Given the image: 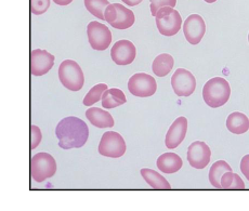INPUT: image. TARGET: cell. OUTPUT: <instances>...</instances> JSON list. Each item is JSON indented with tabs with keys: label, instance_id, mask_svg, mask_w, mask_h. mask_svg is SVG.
Segmentation results:
<instances>
[{
	"label": "cell",
	"instance_id": "cell-1",
	"mask_svg": "<svg viewBox=\"0 0 249 211\" xmlns=\"http://www.w3.org/2000/svg\"><path fill=\"white\" fill-rule=\"evenodd\" d=\"M55 134L59 139V146L63 150L80 148L88 141L89 128L80 118L70 116L57 123Z\"/></svg>",
	"mask_w": 249,
	"mask_h": 211
},
{
	"label": "cell",
	"instance_id": "cell-2",
	"mask_svg": "<svg viewBox=\"0 0 249 211\" xmlns=\"http://www.w3.org/2000/svg\"><path fill=\"white\" fill-rule=\"evenodd\" d=\"M231 95V87L223 77H213L205 84L203 98L205 103L213 108H218L228 103Z\"/></svg>",
	"mask_w": 249,
	"mask_h": 211
},
{
	"label": "cell",
	"instance_id": "cell-3",
	"mask_svg": "<svg viewBox=\"0 0 249 211\" xmlns=\"http://www.w3.org/2000/svg\"><path fill=\"white\" fill-rule=\"evenodd\" d=\"M59 79L66 89L79 91L84 87L85 76L77 62L65 60L59 67Z\"/></svg>",
	"mask_w": 249,
	"mask_h": 211
},
{
	"label": "cell",
	"instance_id": "cell-4",
	"mask_svg": "<svg viewBox=\"0 0 249 211\" xmlns=\"http://www.w3.org/2000/svg\"><path fill=\"white\" fill-rule=\"evenodd\" d=\"M104 21L117 30L130 28L136 21L135 13L121 3H109L104 11Z\"/></svg>",
	"mask_w": 249,
	"mask_h": 211
},
{
	"label": "cell",
	"instance_id": "cell-5",
	"mask_svg": "<svg viewBox=\"0 0 249 211\" xmlns=\"http://www.w3.org/2000/svg\"><path fill=\"white\" fill-rule=\"evenodd\" d=\"M56 172V162L53 157L48 153H38L31 159L32 179L41 183L47 179L52 178Z\"/></svg>",
	"mask_w": 249,
	"mask_h": 211
},
{
	"label": "cell",
	"instance_id": "cell-6",
	"mask_svg": "<svg viewBox=\"0 0 249 211\" xmlns=\"http://www.w3.org/2000/svg\"><path fill=\"white\" fill-rule=\"evenodd\" d=\"M155 21L159 32L164 36H175L181 30L182 18L176 9L162 7L157 11Z\"/></svg>",
	"mask_w": 249,
	"mask_h": 211
},
{
	"label": "cell",
	"instance_id": "cell-7",
	"mask_svg": "<svg viewBox=\"0 0 249 211\" xmlns=\"http://www.w3.org/2000/svg\"><path fill=\"white\" fill-rule=\"evenodd\" d=\"M127 146L124 138L115 131L105 132L99 144L100 155L111 158H119L126 153Z\"/></svg>",
	"mask_w": 249,
	"mask_h": 211
},
{
	"label": "cell",
	"instance_id": "cell-8",
	"mask_svg": "<svg viewBox=\"0 0 249 211\" xmlns=\"http://www.w3.org/2000/svg\"><path fill=\"white\" fill-rule=\"evenodd\" d=\"M87 35L89 44L95 51L107 50L112 42V33L104 24L92 21L88 24Z\"/></svg>",
	"mask_w": 249,
	"mask_h": 211
},
{
	"label": "cell",
	"instance_id": "cell-9",
	"mask_svg": "<svg viewBox=\"0 0 249 211\" xmlns=\"http://www.w3.org/2000/svg\"><path fill=\"white\" fill-rule=\"evenodd\" d=\"M128 90L132 95L139 98H148L154 95L157 84L154 77L144 73H138L128 81Z\"/></svg>",
	"mask_w": 249,
	"mask_h": 211
},
{
	"label": "cell",
	"instance_id": "cell-10",
	"mask_svg": "<svg viewBox=\"0 0 249 211\" xmlns=\"http://www.w3.org/2000/svg\"><path fill=\"white\" fill-rule=\"evenodd\" d=\"M171 86L178 97H190L196 89V79L191 71L178 69L172 75Z\"/></svg>",
	"mask_w": 249,
	"mask_h": 211
},
{
	"label": "cell",
	"instance_id": "cell-11",
	"mask_svg": "<svg viewBox=\"0 0 249 211\" xmlns=\"http://www.w3.org/2000/svg\"><path fill=\"white\" fill-rule=\"evenodd\" d=\"M183 34L185 39L191 45H198L202 41L206 33V24L204 18L198 14H191L186 18L183 25Z\"/></svg>",
	"mask_w": 249,
	"mask_h": 211
},
{
	"label": "cell",
	"instance_id": "cell-12",
	"mask_svg": "<svg viewBox=\"0 0 249 211\" xmlns=\"http://www.w3.org/2000/svg\"><path fill=\"white\" fill-rule=\"evenodd\" d=\"M212 158V151L203 141H195L188 148V161L195 169H204Z\"/></svg>",
	"mask_w": 249,
	"mask_h": 211
},
{
	"label": "cell",
	"instance_id": "cell-13",
	"mask_svg": "<svg viewBox=\"0 0 249 211\" xmlns=\"http://www.w3.org/2000/svg\"><path fill=\"white\" fill-rule=\"evenodd\" d=\"M137 49L131 41L123 39L117 41L111 50V57L117 65H129L136 59Z\"/></svg>",
	"mask_w": 249,
	"mask_h": 211
},
{
	"label": "cell",
	"instance_id": "cell-14",
	"mask_svg": "<svg viewBox=\"0 0 249 211\" xmlns=\"http://www.w3.org/2000/svg\"><path fill=\"white\" fill-rule=\"evenodd\" d=\"M54 65V56L46 50L35 49L31 52V74L42 76Z\"/></svg>",
	"mask_w": 249,
	"mask_h": 211
},
{
	"label": "cell",
	"instance_id": "cell-15",
	"mask_svg": "<svg viewBox=\"0 0 249 211\" xmlns=\"http://www.w3.org/2000/svg\"><path fill=\"white\" fill-rule=\"evenodd\" d=\"M186 132H188V119L183 116L178 117L172 123L166 134V147L169 150L178 147L185 139Z\"/></svg>",
	"mask_w": 249,
	"mask_h": 211
},
{
	"label": "cell",
	"instance_id": "cell-16",
	"mask_svg": "<svg viewBox=\"0 0 249 211\" xmlns=\"http://www.w3.org/2000/svg\"><path fill=\"white\" fill-rule=\"evenodd\" d=\"M86 117L94 127L104 129L114 127V118L108 112L98 107H91L86 112Z\"/></svg>",
	"mask_w": 249,
	"mask_h": 211
},
{
	"label": "cell",
	"instance_id": "cell-17",
	"mask_svg": "<svg viewBox=\"0 0 249 211\" xmlns=\"http://www.w3.org/2000/svg\"><path fill=\"white\" fill-rule=\"evenodd\" d=\"M156 165L160 172L170 175L178 172L182 168L183 161H182L181 157L178 154H176V153H165V154H162L157 158Z\"/></svg>",
	"mask_w": 249,
	"mask_h": 211
},
{
	"label": "cell",
	"instance_id": "cell-18",
	"mask_svg": "<svg viewBox=\"0 0 249 211\" xmlns=\"http://www.w3.org/2000/svg\"><path fill=\"white\" fill-rule=\"evenodd\" d=\"M227 128L234 134H243L249 130V119L245 114L234 112L227 118Z\"/></svg>",
	"mask_w": 249,
	"mask_h": 211
},
{
	"label": "cell",
	"instance_id": "cell-19",
	"mask_svg": "<svg viewBox=\"0 0 249 211\" xmlns=\"http://www.w3.org/2000/svg\"><path fill=\"white\" fill-rule=\"evenodd\" d=\"M174 57L168 53H161L159 56H156L155 60L153 61V73H154L157 77H165V76L169 75L171 70L174 69Z\"/></svg>",
	"mask_w": 249,
	"mask_h": 211
},
{
	"label": "cell",
	"instance_id": "cell-20",
	"mask_svg": "<svg viewBox=\"0 0 249 211\" xmlns=\"http://www.w3.org/2000/svg\"><path fill=\"white\" fill-rule=\"evenodd\" d=\"M102 106L107 109H112L127 102L126 95L121 89H107L102 94Z\"/></svg>",
	"mask_w": 249,
	"mask_h": 211
},
{
	"label": "cell",
	"instance_id": "cell-21",
	"mask_svg": "<svg viewBox=\"0 0 249 211\" xmlns=\"http://www.w3.org/2000/svg\"><path fill=\"white\" fill-rule=\"evenodd\" d=\"M140 174L143 176V179L147 182V184L152 186L153 189H160V190H170L171 189V185L169 184V182L167 181L164 176H160V174H159V172H156L155 170L144 168V169H141Z\"/></svg>",
	"mask_w": 249,
	"mask_h": 211
},
{
	"label": "cell",
	"instance_id": "cell-22",
	"mask_svg": "<svg viewBox=\"0 0 249 211\" xmlns=\"http://www.w3.org/2000/svg\"><path fill=\"white\" fill-rule=\"evenodd\" d=\"M227 171H233L231 166H230L227 161L224 160H218L212 166L209 170V181L213 186L217 189H221V184H220V180L221 176Z\"/></svg>",
	"mask_w": 249,
	"mask_h": 211
},
{
	"label": "cell",
	"instance_id": "cell-23",
	"mask_svg": "<svg viewBox=\"0 0 249 211\" xmlns=\"http://www.w3.org/2000/svg\"><path fill=\"white\" fill-rule=\"evenodd\" d=\"M221 189L224 190H244L245 189V183L242 180L241 176L237 174H234L233 171L224 172L220 180Z\"/></svg>",
	"mask_w": 249,
	"mask_h": 211
},
{
	"label": "cell",
	"instance_id": "cell-24",
	"mask_svg": "<svg viewBox=\"0 0 249 211\" xmlns=\"http://www.w3.org/2000/svg\"><path fill=\"white\" fill-rule=\"evenodd\" d=\"M108 0H85V7L93 17L104 21V11L108 6Z\"/></svg>",
	"mask_w": 249,
	"mask_h": 211
},
{
	"label": "cell",
	"instance_id": "cell-25",
	"mask_svg": "<svg viewBox=\"0 0 249 211\" xmlns=\"http://www.w3.org/2000/svg\"><path fill=\"white\" fill-rule=\"evenodd\" d=\"M107 89V86L105 84L95 85L94 87L91 88L89 90V92L86 94V97L83 101L84 105H86V106H91V105H93L94 103L99 102V101L102 99V94Z\"/></svg>",
	"mask_w": 249,
	"mask_h": 211
},
{
	"label": "cell",
	"instance_id": "cell-26",
	"mask_svg": "<svg viewBox=\"0 0 249 211\" xmlns=\"http://www.w3.org/2000/svg\"><path fill=\"white\" fill-rule=\"evenodd\" d=\"M50 7V0H31V12L34 16L44 14Z\"/></svg>",
	"mask_w": 249,
	"mask_h": 211
},
{
	"label": "cell",
	"instance_id": "cell-27",
	"mask_svg": "<svg viewBox=\"0 0 249 211\" xmlns=\"http://www.w3.org/2000/svg\"><path fill=\"white\" fill-rule=\"evenodd\" d=\"M177 0H151V13L153 17L156 16L157 11L162 7L175 8Z\"/></svg>",
	"mask_w": 249,
	"mask_h": 211
},
{
	"label": "cell",
	"instance_id": "cell-28",
	"mask_svg": "<svg viewBox=\"0 0 249 211\" xmlns=\"http://www.w3.org/2000/svg\"><path fill=\"white\" fill-rule=\"evenodd\" d=\"M41 139L42 134L40 129L33 124V126H31V150H35V148L39 145Z\"/></svg>",
	"mask_w": 249,
	"mask_h": 211
},
{
	"label": "cell",
	"instance_id": "cell-29",
	"mask_svg": "<svg viewBox=\"0 0 249 211\" xmlns=\"http://www.w3.org/2000/svg\"><path fill=\"white\" fill-rule=\"evenodd\" d=\"M241 171L245 178L249 181V154L245 155L241 160Z\"/></svg>",
	"mask_w": 249,
	"mask_h": 211
},
{
	"label": "cell",
	"instance_id": "cell-30",
	"mask_svg": "<svg viewBox=\"0 0 249 211\" xmlns=\"http://www.w3.org/2000/svg\"><path fill=\"white\" fill-rule=\"evenodd\" d=\"M122 1L124 3H126L129 7H135L138 6V4H140L143 0H122Z\"/></svg>",
	"mask_w": 249,
	"mask_h": 211
},
{
	"label": "cell",
	"instance_id": "cell-31",
	"mask_svg": "<svg viewBox=\"0 0 249 211\" xmlns=\"http://www.w3.org/2000/svg\"><path fill=\"white\" fill-rule=\"evenodd\" d=\"M73 0H53V2L56 3L57 6H69L70 3H71Z\"/></svg>",
	"mask_w": 249,
	"mask_h": 211
},
{
	"label": "cell",
	"instance_id": "cell-32",
	"mask_svg": "<svg viewBox=\"0 0 249 211\" xmlns=\"http://www.w3.org/2000/svg\"><path fill=\"white\" fill-rule=\"evenodd\" d=\"M204 1H206L207 3H213V2L217 1V0H204Z\"/></svg>",
	"mask_w": 249,
	"mask_h": 211
},
{
	"label": "cell",
	"instance_id": "cell-33",
	"mask_svg": "<svg viewBox=\"0 0 249 211\" xmlns=\"http://www.w3.org/2000/svg\"><path fill=\"white\" fill-rule=\"evenodd\" d=\"M248 41H249V34H248Z\"/></svg>",
	"mask_w": 249,
	"mask_h": 211
}]
</instances>
